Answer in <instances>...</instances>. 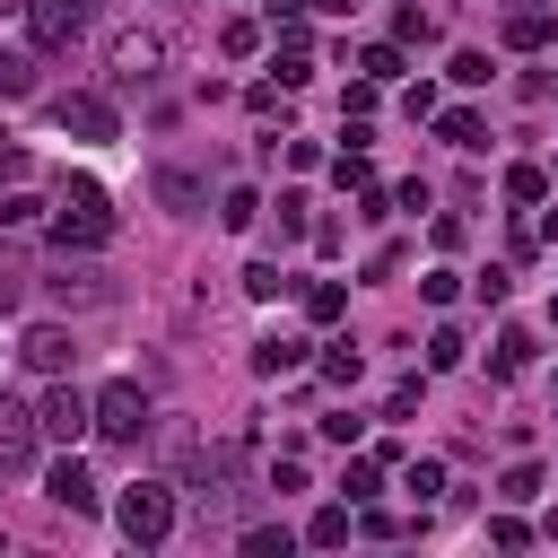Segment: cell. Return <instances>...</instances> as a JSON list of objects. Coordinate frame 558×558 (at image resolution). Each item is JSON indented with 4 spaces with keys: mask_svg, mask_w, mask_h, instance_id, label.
<instances>
[{
    "mask_svg": "<svg viewBox=\"0 0 558 558\" xmlns=\"http://www.w3.org/2000/svg\"><path fill=\"white\" fill-rule=\"evenodd\" d=\"M52 244L61 253H96V244H113V201L78 174V183H61V209H52Z\"/></svg>",
    "mask_w": 558,
    "mask_h": 558,
    "instance_id": "6da1fadb",
    "label": "cell"
},
{
    "mask_svg": "<svg viewBox=\"0 0 558 558\" xmlns=\"http://www.w3.org/2000/svg\"><path fill=\"white\" fill-rule=\"evenodd\" d=\"M113 532H122L131 549H157V541L174 532V480H140V488H122Z\"/></svg>",
    "mask_w": 558,
    "mask_h": 558,
    "instance_id": "7a4b0ae2",
    "label": "cell"
},
{
    "mask_svg": "<svg viewBox=\"0 0 558 558\" xmlns=\"http://www.w3.org/2000/svg\"><path fill=\"white\" fill-rule=\"evenodd\" d=\"M87 427H96L105 445H140V436H148V392H140V384H105V392H87Z\"/></svg>",
    "mask_w": 558,
    "mask_h": 558,
    "instance_id": "3957f363",
    "label": "cell"
},
{
    "mask_svg": "<svg viewBox=\"0 0 558 558\" xmlns=\"http://www.w3.org/2000/svg\"><path fill=\"white\" fill-rule=\"evenodd\" d=\"M52 131H70V140H122V113H113V96L70 87V96H52Z\"/></svg>",
    "mask_w": 558,
    "mask_h": 558,
    "instance_id": "277c9868",
    "label": "cell"
},
{
    "mask_svg": "<svg viewBox=\"0 0 558 558\" xmlns=\"http://www.w3.org/2000/svg\"><path fill=\"white\" fill-rule=\"evenodd\" d=\"M26 35L35 52H70L87 35V0H26Z\"/></svg>",
    "mask_w": 558,
    "mask_h": 558,
    "instance_id": "5b68a950",
    "label": "cell"
},
{
    "mask_svg": "<svg viewBox=\"0 0 558 558\" xmlns=\"http://www.w3.org/2000/svg\"><path fill=\"white\" fill-rule=\"evenodd\" d=\"M35 453H44V418L17 392H0V471H35Z\"/></svg>",
    "mask_w": 558,
    "mask_h": 558,
    "instance_id": "8992f818",
    "label": "cell"
},
{
    "mask_svg": "<svg viewBox=\"0 0 558 558\" xmlns=\"http://www.w3.org/2000/svg\"><path fill=\"white\" fill-rule=\"evenodd\" d=\"M35 418H44V436H52V445H78V436H87V392L52 375V392L35 401Z\"/></svg>",
    "mask_w": 558,
    "mask_h": 558,
    "instance_id": "52a82bcc",
    "label": "cell"
},
{
    "mask_svg": "<svg viewBox=\"0 0 558 558\" xmlns=\"http://www.w3.org/2000/svg\"><path fill=\"white\" fill-rule=\"evenodd\" d=\"M105 61H113V78H122V87H148V78H157V61H166V44L131 26V35H113V52H105Z\"/></svg>",
    "mask_w": 558,
    "mask_h": 558,
    "instance_id": "ba28073f",
    "label": "cell"
},
{
    "mask_svg": "<svg viewBox=\"0 0 558 558\" xmlns=\"http://www.w3.org/2000/svg\"><path fill=\"white\" fill-rule=\"evenodd\" d=\"M17 357H26L35 375H70V357H78V340H70L61 323H26V340H17Z\"/></svg>",
    "mask_w": 558,
    "mask_h": 558,
    "instance_id": "9c48e42d",
    "label": "cell"
},
{
    "mask_svg": "<svg viewBox=\"0 0 558 558\" xmlns=\"http://www.w3.org/2000/svg\"><path fill=\"white\" fill-rule=\"evenodd\" d=\"M44 497H52V506H70V514H96V480H87V462H78V453H61V462L44 471Z\"/></svg>",
    "mask_w": 558,
    "mask_h": 558,
    "instance_id": "30bf717a",
    "label": "cell"
},
{
    "mask_svg": "<svg viewBox=\"0 0 558 558\" xmlns=\"http://www.w3.org/2000/svg\"><path fill=\"white\" fill-rule=\"evenodd\" d=\"M148 192H157V209H174V218H201V201H209V183H201V174H183V166H157V174H148Z\"/></svg>",
    "mask_w": 558,
    "mask_h": 558,
    "instance_id": "8fae6325",
    "label": "cell"
},
{
    "mask_svg": "<svg viewBox=\"0 0 558 558\" xmlns=\"http://www.w3.org/2000/svg\"><path fill=\"white\" fill-rule=\"evenodd\" d=\"M52 296H61V305H113V279H105L96 262H61V279H52Z\"/></svg>",
    "mask_w": 558,
    "mask_h": 558,
    "instance_id": "7c38bea8",
    "label": "cell"
},
{
    "mask_svg": "<svg viewBox=\"0 0 558 558\" xmlns=\"http://www.w3.org/2000/svg\"><path fill=\"white\" fill-rule=\"evenodd\" d=\"M497 44H506V52H541V44H549V9H541V0H514L506 26H497Z\"/></svg>",
    "mask_w": 558,
    "mask_h": 558,
    "instance_id": "4fadbf2b",
    "label": "cell"
},
{
    "mask_svg": "<svg viewBox=\"0 0 558 558\" xmlns=\"http://www.w3.org/2000/svg\"><path fill=\"white\" fill-rule=\"evenodd\" d=\"M436 140H445V148H462V157H471V148H488V122H480V113H471V105H453V113H436Z\"/></svg>",
    "mask_w": 558,
    "mask_h": 558,
    "instance_id": "5bb4252c",
    "label": "cell"
},
{
    "mask_svg": "<svg viewBox=\"0 0 558 558\" xmlns=\"http://www.w3.org/2000/svg\"><path fill=\"white\" fill-rule=\"evenodd\" d=\"M349 532H357V514H349V497H340V506H323V514L305 523V541H314V549H340Z\"/></svg>",
    "mask_w": 558,
    "mask_h": 558,
    "instance_id": "9a60e30c",
    "label": "cell"
},
{
    "mask_svg": "<svg viewBox=\"0 0 558 558\" xmlns=\"http://www.w3.org/2000/svg\"><path fill=\"white\" fill-rule=\"evenodd\" d=\"M357 70H366L375 87H392V78L410 70V52H401V44H366V52H357Z\"/></svg>",
    "mask_w": 558,
    "mask_h": 558,
    "instance_id": "2e32d148",
    "label": "cell"
},
{
    "mask_svg": "<svg viewBox=\"0 0 558 558\" xmlns=\"http://www.w3.org/2000/svg\"><path fill=\"white\" fill-rule=\"evenodd\" d=\"M253 366H262V375H296V366H305V340H288V331H279V340H262V349H253Z\"/></svg>",
    "mask_w": 558,
    "mask_h": 558,
    "instance_id": "e0dca14e",
    "label": "cell"
},
{
    "mask_svg": "<svg viewBox=\"0 0 558 558\" xmlns=\"http://www.w3.org/2000/svg\"><path fill=\"white\" fill-rule=\"evenodd\" d=\"M532 366V331L514 323V331H497V357H488V375H523Z\"/></svg>",
    "mask_w": 558,
    "mask_h": 558,
    "instance_id": "ac0fdd59",
    "label": "cell"
},
{
    "mask_svg": "<svg viewBox=\"0 0 558 558\" xmlns=\"http://www.w3.org/2000/svg\"><path fill=\"white\" fill-rule=\"evenodd\" d=\"M235 541H244V558H288V549H296V541H288V523H244Z\"/></svg>",
    "mask_w": 558,
    "mask_h": 558,
    "instance_id": "d6986e66",
    "label": "cell"
},
{
    "mask_svg": "<svg viewBox=\"0 0 558 558\" xmlns=\"http://www.w3.org/2000/svg\"><path fill=\"white\" fill-rule=\"evenodd\" d=\"M392 44H401V52H410V44H436V17H427L418 0H410V9H392Z\"/></svg>",
    "mask_w": 558,
    "mask_h": 558,
    "instance_id": "ffe728a7",
    "label": "cell"
},
{
    "mask_svg": "<svg viewBox=\"0 0 558 558\" xmlns=\"http://www.w3.org/2000/svg\"><path fill=\"white\" fill-rule=\"evenodd\" d=\"M305 314H314V323H340V314H349V288H340V279H314V288H305Z\"/></svg>",
    "mask_w": 558,
    "mask_h": 558,
    "instance_id": "44dd1931",
    "label": "cell"
},
{
    "mask_svg": "<svg viewBox=\"0 0 558 558\" xmlns=\"http://www.w3.org/2000/svg\"><path fill=\"white\" fill-rule=\"evenodd\" d=\"M314 366H323V384H357V366H366V357H357V340H331Z\"/></svg>",
    "mask_w": 558,
    "mask_h": 558,
    "instance_id": "7402d4cb",
    "label": "cell"
},
{
    "mask_svg": "<svg viewBox=\"0 0 558 558\" xmlns=\"http://www.w3.org/2000/svg\"><path fill=\"white\" fill-rule=\"evenodd\" d=\"M253 218H262V192H244V183H235V192L218 201V227H235V235H244Z\"/></svg>",
    "mask_w": 558,
    "mask_h": 558,
    "instance_id": "603a6c76",
    "label": "cell"
},
{
    "mask_svg": "<svg viewBox=\"0 0 558 558\" xmlns=\"http://www.w3.org/2000/svg\"><path fill=\"white\" fill-rule=\"evenodd\" d=\"M497 497H506V506H532V497H541V462H514V471L497 480Z\"/></svg>",
    "mask_w": 558,
    "mask_h": 558,
    "instance_id": "cb8c5ba5",
    "label": "cell"
},
{
    "mask_svg": "<svg viewBox=\"0 0 558 558\" xmlns=\"http://www.w3.org/2000/svg\"><path fill=\"white\" fill-rule=\"evenodd\" d=\"M218 52H235V61L262 52V26H253V17H227V26H218Z\"/></svg>",
    "mask_w": 558,
    "mask_h": 558,
    "instance_id": "d4e9b609",
    "label": "cell"
},
{
    "mask_svg": "<svg viewBox=\"0 0 558 558\" xmlns=\"http://www.w3.org/2000/svg\"><path fill=\"white\" fill-rule=\"evenodd\" d=\"M462 357H471V349H462V331H453V323H445V331H427V366H436V375H445V366H462Z\"/></svg>",
    "mask_w": 558,
    "mask_h": 558,
    "instance_id": "484cf974",
    "label": "cell"
},
{
    "mask_svg": "<svg viewBox=\"0 0 558 558\" xmlns=\"http://www.w3.org/2000/svg\"><path fill=\"white\" fill-rule=\"evenodd\" d=\"M375 480H384V462H349V480H340V497H349V506H375Z\"/></svg>",
    "mask_w": 558,
    "mask_h": 558,
    "instance_id": "4316f807",
    "label": "cell"
},
{
    "mask_svg": "<svg viewBox=\"0 0 558 558\" xmlns=\"http://www.w3.org/2000/svg\"><path fill=\"white\" fill-rule=\"evenodd\" d=\"M401 488H410L418 506H436V497H445V462H410V480H401Z\"/></svg>",
    "mask_w": 558,
    "mask_h": 558,
    "instance_id": "83f0119b",
    "label": "cell"
},
{
    "mask_svg": "<svg viewBox=\"0 0 558 558\" xmlns=\"http://www.w3.org/2000/svg\"><path fill=\"white\" fill-rule=\"evenodd\" d=\"M0 96H35V61L26 52H0Z\"/></svg>",
    "mask_w": 558,
    "mask_h": 558,
    "instance_id": "f1b7e54d",
    "label": "cell"
},
{
    "mask_svg": "<svg viewBox=\"0 0 558 558\" xmlns=\"http://www.w3.org/2000/svg\"><path fill=\"white\" fill-rule=\"evenodd\" d=\"M541 192H549L541 166H506V201H541Z\"/></svg>",
    "mask_w": 558,
    "mask_h": 558,
    "instance_id": "f546056e",
    "label": "cell"
},
{
    "mask_svg": "<svg viewBox=\"0 0 558 558\" xmlns=\"http://www.w3.org/2000/svg\"><path fill=\"white\" fill-rule=\"evenodd\" d=\"M279 235H314V218H305V192H279Z\"/></svg>",
    "mask_w": 558,
    "mask_h": 558,
    "instance_id": "4dcf8cb0",
    "label": "cell"
},
{
    "mask_svg": "<svg viewBox=\"0 0 558 558\" xmlns=\"http://www.w3.org/2000/svg\"><path fill=\"white\" fill-rule=\"evenodd\" d=\"M279 288H288V279H279V262H253V270H244V296H262V305H270Z\"/></svg>",
    "mask_w": 558,
    "mask_h": 558,
    "instance_id": "1f68e13d",
    "label": "cell"
},
{
    "mask_svg": "<svg viewBox=\"0 0 558 558\" xmlns=\"http://www.w3.org/2000/svg\"><path fill=\"white\" fill-rule=\"evenodd\" d=\"M418 296H427V305H453V296H462V270H427Z\"/></svg>",
    "mask_w": 558,
    "mask_h": 558,
    "instance_id": "d6a6232c",
    "label": "cell"
},
{
    "mask_svg": "<svg viewBox=\"0 0 558 558\" xmlns=\"http://www.w3.org/2000/svg\"><path fill=\"white\" fill-rule=\"evenodd\" d=\"M453 87H488V52H453Z\"/></svg>",
    "mask_w": 558,
    "mask_h": 558,
    "instance_id": "836d02e7",
    "label": "cell"
},
{
    "mask_svg": "<svg viewBox=\"0 0 558 558\" xmlns=\"http://www.w3.org/2000/svg\"><path fill=\"white\" fill-rule=\"evenodd\" d=\"M488 541H497V549H523V541H532V523H523V514H497V523H488Z\"/></svg>",
    "mask_w": 558,
    "mask_h": 558,
    "instance_id": "e575fe53",
    "label": "cell"
},
{
    "mask_svg": "<svg viewBox=\"0 0 558 558\" xmlns=\"http://www.w3.org/2000/svg\"><path fill=\"white\" fill-rule=\"evenodd\" d=\"M35 218H44V201H26V192H9V201H0V227H35Z\"/></svg>",
    "mask_w": 558,
    "mask_h": 558,
    "instance_id": "d590c367",
    "label": "cell"
},
{
    "mask_svg": "<svg viewBox=\"0 0 558 558\" xmlns=\"http://www.w3.org/2000/svg\"><path fill=\"white\" fill-rule=\"evenodd\" d=\"M0 174H26V148H17L9 131H0Z\"/></svg>",
    "mask_w": 558,
    "mask_h": 558,
    "instance_id": "8d00e7d4",
    "label": "cell"
},
{
    "mask_svg": "<svg viewBox=\"0 0 558 558\" xmlns=\"http://www.w3.org/2000/svg\"><path fill=\"white\" fill-rule=\"evenodd\" d=\"M314 0H270V26H288V17H305Z\"/></svg>",
    "mask_w": 558,
    "mask_h": 558,
    "instance_id": "74e56055",
    "label": "cell"
},
{
    "mask_svg": "<svg viewBox=\"0 0 558 558\" xmlns=\"http://www.w3.org/2000/svg\"><path fill=\"white\" fill-rule=\"evenodd\" d=\"M541 532H549V541H558V506H549V514H541Z\"/></svg>",
    "mask_w": 558,
    "mask_h": 558,
    "instance_id": "f35d334b",
    "label": "cell"
},
{
    "mask_svg": "<svg viewBox=\"0 0 558 558\" xmlns=\"http://www.w3.org/2000/svg\"><path fill=\"white\" fill-rule=\"evenodd\" d=\"M314 9H340V17H349V9H357V0H314Z\"/></svg>",
    "mask_w": 558,
    "mask_h": 558,
    "instance_id": "ab89813d",
    "label": "cell"
},
{
    "mask_svg": "<svg viewBox=\"0 0 558 558\" xmlns=\"http://www.w3.org/2000/svg\"><path fill=\"white\" fill-rule=\"evenodd\" d=\"M549 323H558V305H549Z\"/></svg>",
    "mask_w": 558,
    "mask_h": 558,
    "instance_id": "60d3db41",
    "label": "cell"
}]
</instances>
